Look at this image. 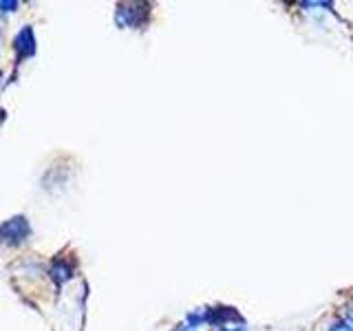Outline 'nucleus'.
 <instances>
[{
  "mask_svg": "<svg viewBox=\"0 0 353 331\" xmlns=\"http://www.w3.org/2000/svg\"><path fill=\"white\" fill-rule=\"evenodd\" d=\"M27 237H29V223L25 217L9 219L0 225V241L7 243V245H18Z\"/></svg>",
  "mask_w": 353,
  "mask_h": 331,
  "instance_id": "1",
  "label": "nucleus"
},
{
  "mask_svg": "<svg viewBox=\"0 0 353 331\" xmlns=\"http://www.w3.org/2000/svg\"><path fill=\"white\" fill-rule=\"evenodd\" d=\"M14 47H16V51L22 55V58H29V55L36 53V38H33L31 27H25L18 33L16 40H14Z\"/></svg>",
  "mask_w": 353,
  "mask_h": 331,
  "instance_id": "2",
  "label": "nucleus"
},
{
  "mask_svg": "<svg viewBox=\"0 0 353 331\" xmlns=\"http://www.w3.org/2000/svg\"><path fill=\"white\" fill-rule=\"evenodd\" d=\"M143 16L141 7H119L117 11V22L121 27H137Z\"/></svg>",
  "mask_w": 353,
  "mask_h": 331,
  "instance_id": "3",
  "label": "nucleus"
},
{
  "mask_svg": "<svg viewBox=\"0 0 353 331\" xmlns=\"http://www.w3.org/2000/svg\"><path fill=\"white\" fill-rule=\"evenodd\" d=\"M51 276H53V279L58 281V283H62V281H66V279L71 276V270L66 268V265L58 263V265H55V268L51 270Z\"/></svg>",
  "mask_w": 353,
  "mask_h": 331,
  "instance_id": "4",
  "label": "nucleus"
},
{
  "mask_svg": "<svg viewBox=\"0 0 353 331\" xmlns=\"http://www.w3.org/2000/svg\"><path fill=\"white\" fill-rule=\"evenodd\" d=\"M331 331H353V325L345 323V320H338V323L331 325Z\"/></svg>",
  "mask_w": 353,
  "mask_h": 331,
  "instance_id": "5",
  "label": "nucleus"
},
{
  "mask_svg": "<svg viewBox=\"0 0 353 331\" xmlns=\"http://www.w3.org/2000/svg\"><path fill=\"white\" fill-rule=\"evenodd\" d=\"M16 7H18V3H14V0H9V3H5V0H3V3H0V9H3V11H11Z\"/></svg>",
  "mask_w": 353,
  "mask_h": 331,
  "instance_id": "6",
  "label": "nucleus"
},
{
  "mask_svg": "<svg viewBox=\"0 0 353 331\" xmlns=\"http://www.w3.org/2000/svg\"><path fill=\"white\" fill-rule=\"evenodd\" d=\"M347 318L351 320V325H353V307H351V309H349V312H347Z\"/></svg>",
  "mask_w": 353,
  "mask_h": 331,
  "instance_id": "7",
  "label": "nucleus"
},
{
  "mask_svg": "<svg viewBox=\"0 0 353 331\" xmlns=\"http://www.w3.org/2000/svg\"><path fill=\"white\" fill-rule=\"evenodd\" d=\"M221 331H234V329H221ZM236 331H241V329H236Z\"/></svg>",
  "mask_w": 353,
  "mask_h": 331,
  "instance_id": "8",
  "label": "nucleus"
}]
</instances>
